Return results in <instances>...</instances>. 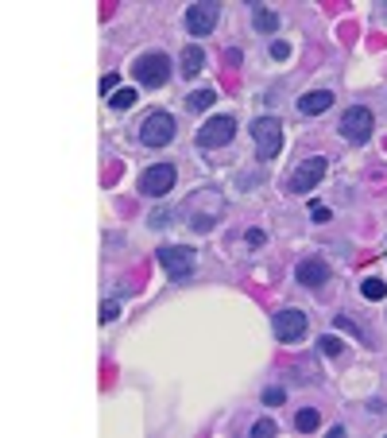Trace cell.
<instances>
[{"label": "cell", "instance_id": "1", "mask_svg": "<svg viewBox=\"0 0 387 438\" xmlns=\"http://www.w3.org/2000/svg\"><path fill=\"white\" fill-rule=\"evenodd\" d=\"M159 264L175 283H190L194 268H198V253L190 245H163L159 248Z\"/></svg>", "mask_w": 387, "mask_h": 438}, {"label": "cell", "instance_id": "2", "mask_svg": "<svg viewBox=\"0 0 387 438\" xmlns=\"http://www.w3.org/2000/svg\"><path fill=\"white\" fill-rule=\"evenodd\" d=\"M233 136H236V117L233 113H221V117H210L198 128V148L202 152H217V148L233 143Z\"/></svg>", "mask_w": 387, "mask_h": 438}, {"label": "cell", "instance_id": "3", "mask_svg": "<svg viewBox=\"0 0 387 438\" xmlns=\"http://www.w3.org/2000/svg\"><path fill=\"white\" fill-rule=\"evenodd\" d=\"M178 136V125H175V117L170 113H147V120L140 125V143L143 148H167L170 140Z\"/></svg>", "mask_w": 387, "mask_h": 438}, {"label": "cell", "instance_id": "4", "mask_svg": "<svg viewBox=\"0 0 387 438\" xmlns=\"http://www.w3.org/2000/svg\"><path fill=\"white\" fill-rule=\"evenodd\" d=\"M132 74H136V82H140V85H147V90H159V85L170 82V59H167V55H159V51L140 55V59H136V66H132Z\"/></svg>", "mask_w": 387, "mask_h": 438}, {"label": "cell", "instance_id": "5", "mask_svg": "<svg viewBox=\"0 0 387 438\" xmlns=\"http://www.w3.org/2000/svg\"><path fill=\"white\" fill-rule=\"evenodd\" d=\"M252 140H256L260 160H275V155L283 152V125H279V117H256L252 120Z\"/></svg>", "mask_w": 387, "mask_h": 438}, {"label": "cell", "instance_id": "6", "mask_svg": "<svg viewBox=\"0 0 387 438\" xmlns=\"http://www.w3.org/2000/svg\"><path fill=\"white\" fill-rule=\"evenodd\" d=\"M326 171H329V160H326V155H310V160H302L295 171H291V178H286V190H291V194H310L314 186L326 178Z\"/></svg>", "mask_w": 387, "mask_h": 438}, {"label": "cell", "instance_id": "7", "mask_svg": "<svg viewBox=\"0 0 387 438\" xmlns=\"http://www.w3.org/2000/svg\"><path fill=\"white\" fill-rule=\"evenodd\" d=\"M341 136H345L349 143H368L372 140V128H376V117H372L368 105H353V109L341 113Z\"/></svg>", "mask_w": 387, "mask_h": 438}, {"label": "cell", "instance_id": "8", "mask_svg": "<svg viewBox=\"0 0 387 438\" xmlns=\"http://www.w3.org/2000/svg\"><path fill=\"white\" fill-rule=\"evenodd\" d=\"M178 183V171L175 163H152V167L140 175V190L147 194V198H163V194H170Z\"/></svg>", "mask_w": 387, "mask_h": 438}, {"label": "cell", "instance_id": "9", "mask_svg": "<svg viewBox=\"0 0 387 438\" xmlns=\"http://www.w3.org/2000/svg\"><path fill=\"white\" fill-rule=\"evenodd\" d=\"M271 330H275V337L283 346H295L298 337L306 334V314L298 306H283V311L271 314Z\"/></svg>", "mask_w": 387, "mask_h": 438}, {"label": "cell", "instance_id": "10", "mask_svg": "<svg viewBox=\"0 0 387 438\" xmlns=\"http://www.w3.org/2000/svg\"><path fill=\"white\" fill-rule=\"evenodd\" d=\"M217 16H221L217 0H202V4H190V8H186L182 24H186L190 35H210L213 27H217Z\"/></svg>", "mask_w": 387, "mask_h": 438}, {"label": "cell", "instance_id": "11", "mask_svg": "<svg viewBox=\"0 0 387 438\" xmlns=\"http://www.w3.org/2000/svg\"><path fill=\"white\" fill-rule=\"evenodd\" d=\"M329 276H333V271H329V264L321 260V256H306V260L295 268V279L302 287H310V291H314V287H321V283H329Z\"/></svg>", "mask_w": 387, "mask_h": 438}, {"label": "cell", "instance_id": "12", "mask_svg": "<svg viewBox=\"0 0 387 438\" xmlns=\"http://www.w3.org/2000/svg\"><path fill=\"white\" fill-rule=\"evenodd\" d=\"M333 90H310V93H302V97H298V113H302V117H321V113L326 109H333Z\"/></svg>", "mask_w": 387, "mask_h": 438}, {"label": "cell", "instance_id": "13", "mask_svg": "<svg viewBox=\"0 0 387 438\" xmlns=\"http://www.w3.org/2000/svg\"><path fill=\"white\" fill-rule=\"evenodd\" d=\"M205 66V51H202V43H186L182 55H178V74L182 78H198V70Z\"/></svg>", "mask_w": 387, "mask_h": 438}, {"label": "cell", "instance_id": "14", "mask_svg": "<svg viewBox=\"0 0 387 438\" xmlns=\"http://www.w3.org/2000/svg\"><path fill=\"white\" fill-rule=\"evenodd\" d=\"M252 24H256V31H279V16L271 8H263V4H252Z\"/></svg>", "mask_w": 387, "mask_h": 438}, {"label": "cell", "instance_id": "15", "mask_svg": "<svg viewBox=\"0 0 387 438\" xmlns=\"http://www.w3.org/2000/svg\"><path fill=\"white\" fill-rule=\"evenodd\" d=\"M318 427H321V411H314V407H302L295 415V430H302V435H314Z\"/></svg>", "mask_w": 387, "mask_h": 438}, {"label": "cell", "instance_id": "16", "mask_svg": "<svg viewBox=\"0 0 387 438\" xmlns=\"http://www.w3.org/2000/svg\"><path fill=\"white\" fill-rule=\"evenodd\" d=\"M217 101V90H210V85H205V90H194L190 97H186V105H190L194 113H202V109H210V105Z\"/></svg>", "mask_w": 387, "mask_h": 438}, {"label": "cell", "instance_id": "17", "mask_svg": "<svg viewBox=\"0 0 387 438\" xmlns=\"http://www.w3.org/2000/svg\"><path fill=\"white\" fill-rule=\"evenodd\" d=\"M105 101H109V109H132V105H136V90L120 85V90L112 93V97H105Z\"/></svg>", "mask_w": 387, "mask_h": 438}, {"label": "cell", "instance_id": "18", "mask_svg": "<svg viewBox=\"0 0 387 438\" xmlns=\"http://www.w3.org/2000/svg\"><path fill=\"white\" fill-rule=\"evenodd\" d=\"M360 291H364V299H368V303H379V299L387 295V283H384V279H376V276H372V279H364V287H360Z\"/></svg>", "mask_w": 387, "mask_h": 438}, {"label": "cell", "instance_id": "19", "mask_svg": "<svg viewBox=\"0 0 387 438\" xmlns=\"http://www.w3.org/2000/svg\"><path fill=\"white\" fill-rule=\"evenodd\" d=\"M337 330H349V334H356L360 341H368V346H372V334H368V330H364V326H356L353 318H345V314H337Z\"/></svg>", "mask_w": 387, "mask_h": 438}, {"label": "cell", "instance_id": "20", "mask_svg": "<svg viewBox=\"0 0 387 438\" xmlns=\"http://www.w3.org/2000/svg\"><path fill=\"white\" fill-rule=\"evenodd\" d=\"M271 435H279V427L271 419H256L252 423V438H271Z\"/></svg>", "mask_w": 387, "mask_h": 438}, {"label": "cell", "instance_id": "21", "mask_svg": "<svg viewBox=\"0 0 387 438\" xmlns=\"http://www.w3.org/2000/svg\"><path fill=\"white\" fill-rule=\"evenodd\" d=\"M318 349H321V353H326V357H337V353H341V337L326 334V337H321V341H318Z\"/></svg>", "mask_w": 387, "mask_h": 438}, {"label": "cell", "instance_id": "22", "mask_svg": "<svg viewBox=\"0 0 387 438\" xmlns=\"http://www.w3.org/2000/svg\"><path fill=\"white\" fill-rule=\"evenodd\" d=\"M271 59H275V62L291 59V43H286V39H275V43H271Z\"/></svg>", "mask_w": 387, "mask_h": 438}, {"label": "cell", "instance_id": "23", "mask_svg": "<svg viewBox=\"0 0 387 438\" xmlns=\"http://www.w3.org/2000/svg\"><path fill=\"white\" fill-rule=\"evenodd\" d=\"M117 318H120V303H109V299H105L101 303V322L109 326V322H117Z\"/></svg>", "mask_w": 387, "mask_h": 438}, {"label": "cell", "instance_id": "24", "mask_svg": "<svg viewBox=\"0 0 387 438\" xmlns=\"http://www.w3.org/2000/svg\"><path fill=\"white\" fill-rule=\"evenodd\" d=\"M286 400V392L283 388H263V404H271V407H279Z\"/></svg>", "mask_w": 387, "mask_h": 438}, {"label": "cell", "instance_id": "25", "mask_svg": "<svg viewBox=\"0 0 387 438\" xmlns=\"http://www.w3.org/2000/svg\"><path fill=\"white\" fill-rule=\"evenodd\" d=\"M117 90H120V74H105L101 78V93H105V97H112Z\"/></svg>", "mask_w": 387, "mask_h": 438}, {"label": "cell", "instance_id": "26", "mask_svg": "<svg viewBox=\"0 0 387 438\" xmlns=\"http://www.w3.org/2000/svg\"><path fill=\"white\" fill-rule=\"evenodd\" d=\"M310 218L318 221V225H326V221L333 218V213H329V210H326V206H321V202H310Z\"/></svg>", "mask_w": 387, "mask_h": 438}, {"label": "cell", "instance_id": "27", "mask_svg": "<svg viewBox=\"0 0 387 438\" xmlns=\"http://www.w3.org/2000/svg\"><path fill=\"white\" fill-rule=\"evenodd\" d=\"M167 221H170V210H155L147 225H152V229H163V225H167Z\"/></svg>", "mask_w": 387, "mask_h": 438}, {"label": "cell", "instance_id": "28", "mask_svg": "<svg viewBox=\"0 0 387 438\" xmlns=\"http://www.w3.org/2000/svg\"><path fill=\"white\" fill-rule=\"evenodd\" d=\"M244 241H248L252 248H260V245H263V229H248V233H244Z\"/></svg>", "mask_w": 387, "mask_h": 438}, {"label": "cell", "instance_id": "29", "mask_svg": "<svg viewBox=\"0 0 387 438\" xmlns=\"http://www.w3.org/2000/svg\"><path fill=\"white\" fill-rule=\"evenodd\" d=\"M240 59H244V55L236 51V47H228V51H225V62H228V66H236V62H240Z\"/></svg>", "mask_w": 387, "mask_h": 438}, {"label": "cell", "instance_id": "30", "mask_svg": "<svg viewBox=\"0 0 387 438\" xmlns=\"http://www.w3.org/2000/svg\"><path fill=\"white\" fill-rule=\"evenodd\" d=\"M379 20H387V8H379Z\"/></svg>", "mask_w": 387, "mask_h": 438}]
</instances>
